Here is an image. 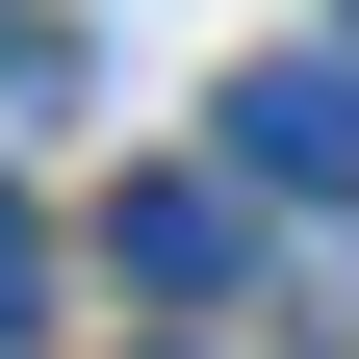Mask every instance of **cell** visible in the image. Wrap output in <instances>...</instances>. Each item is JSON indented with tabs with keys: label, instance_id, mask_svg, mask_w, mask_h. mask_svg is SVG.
<instances>
[{
	"label": "cell",
	"instance_id": "1",
	"mask_svg": "<svg viewBox=\"0 0 359 359\" xmlns=\"http://www.w3.org/2000/svg\"><path fill=\"white\" fill-rule=\"evenodd\" d=\"M231 180H283V205H359V77H334V52L231 77Z\"/></svg>",
	"mask_w": 359,
	"mask_h": 359
},
{
	"label": "cell",
	"instance_id": "2",
	"mask_svg": "<svg viewBox=\"0 0 359 359\" xmlns=\"http://www.w3.org/2000/svg\"><path fill=\"white\" fill-rule=\"evenodd\" d=\"M128 283H231V180H128Z\"/></svg>",
	"mask_w": 359,
	"mask_h": 359
},
{
	"label": "cell",
	"instance_id": "3",
	"mask_svg": "<svg viewBox=\"0 0 359 359\" xmlns=\"http://www.w3.org/2000/svg\"><path fill=\"white\" fill-rule=\"evenodd\" d=\"M26 283H52V257H26V205H0V334H26Z\"/></svg>",
	"mask_w": 359,
	"mask_h": 359
},
{
	"label": "cell",
	"instance_id": "4",
	"mask_svg": "<svg viewBox=\"0 0 359 359\" xmlns=\"http://www.w3.org/2000/svg\"><path fill=\"white\" fill-rule=\"evenodd\" d=\"M334 77H359V0H334Z\"/></svg>",
	"mask_w": 359,
	"mask_h": 359
}]
</instances>
